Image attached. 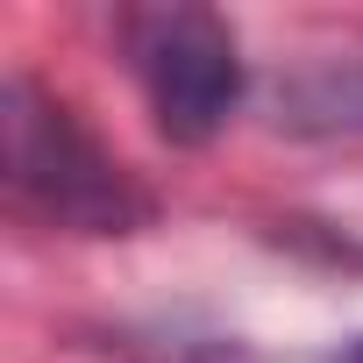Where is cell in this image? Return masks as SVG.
I'll return each instance as SVG.
<instances>
[{
	"mask_svg": "<svg viewBox=\"0 0 363 363\" xmlns=\"http://www.w3.org/2000/svg\"><path fill=\"white\" fill-rule=\"evenodd\" d=\"M0 135H8V207L65 228V235H135L157 200L135 186V171L79 121L72 100L36 86L29 72H8L0 86Z\"/></svg>",
	"mask_w": 363,
	"mask_h": 363,
	"instance_id": "obj_1",
	"label": "cell"
},
{
	"mask_svg": "<svg viewBox=\"0 0 363 363\" xmlns=\"http://www.w3.org/2000/svg\"><path fill=\"white\" fill-rule=\"evenodd\" d=\"M121 57L150 100V121L164 143L200 150L228 128V114L242 107V43L214 8H121L114 15Z\"/></svg>",
	"mask_w": 363,
	"mask_h": 363,
	"instance_id": "obj_2",
	"label": "cell"
},
{
	"mask_svg": "<svg viewBox=\"0 0 363 363\" xmlns=\"http://www.w3.org/2000/svg\"><path fill=\"white\" fill-rule=\"evenodd\" d=\"M335 363H363V335H356V342H349V349H342Z\"/></svg>",
	"mask_w": 363,
	"mask_h": 363,
	"instance_id": "obj_3",
	"label": "cell"
}]
</instances>
